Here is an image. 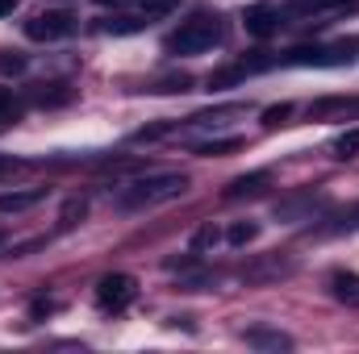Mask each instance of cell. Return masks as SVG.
Segmentation results:
<instances>
[{"mask_svg": "<svg viewBox=\"0 0 359 354\" xmlns=\"http://www.w3.org/2000/svg\"><path fill=\"white\" fill-rule=\"evenodd\" d=\"M188 192V176L180 171H159V176H138L130 183L117 187V208L126 213H138V208H155V204H168V200H180Z\"/></svg>", "mask_w": 359, "mask_h": 354, "instance_id": "cell-1", "label": "cell"}, {"mask_svg": "<svg viewBox=\"0 0 359 354\" xmlns=\"http://www.w3.org/2000/svg\"><path fill=\"white\" fill-rule=\"evenodd\" d=\"M222 17H213V13H201V17H192V21H184L176 34L168 38V55H205V50H213L217 42H222Z\"/></svg>", "mask_w": 359, "mask_h": 354, "instance_id": "cell-2", "label": "cell"}, {"mask_svg": "<svg viewBox=\"0 0 359 354\" xmlns=\"http://www.w3.org/2000/svg\"><path fill=\"white\" fill-rule=\"evenodd\" d=\"M355 50H359V38L347 34V38H339L330 46H292L284 55V63H292V67H347L355 59Z\"/></svg>", "mask_w": 359, "mask_h": 354, "instance_id": "cell-3", "label": "cell"}, {"mask_svg": "<svg viewBox=\"0 0 359 354\" xmlns=\"http://www.w3.org/2000/svg\"><path fill=\"white\" fill-rule=\"evenodd\" d=\"M288 275H297V259L284 255V250L255 255L251 263H243V271H238L243 283H280V279H288Z\"/></svg>", "mask_w": 359, "mask_h": 354, "instance_id": "cell-4", "label": "cell"}, {"mask_svg": "<svg viewBox=\"0 0 359 354\" xmlns=\"http://www.w3.org/2000/svg\"><path fill=\"white\" fill-rule=\"evenodd\" d=\"M134 296H138V283H134V275H126V271H109V275H100V283H96V304H100L104 313L130 309Z\"/></svg>", "mask_w": 359, "mask_h": 354, "instance_id": "cell-5", "label": "cell"}, {"mask_svg": "<svg viewBox=\"0 0 359 354\" xmlns=\"http://www.w3.org/2000/svg\"><path fill=\"white\" fill-rule=\"evenodd\" d=\"M72 29H76V17H72L67 8H50V13H38V17L25 21V34H29L34 42H59V38H67Z\"/></svg>", "mask_w": 359, "mask_h": 354, "instance_id": "cell-6", "label": "cell"}, {"mask_svg": "<svg viewBox=\"0 0 359 354\" xmlns=\"http://www.w3.org/2000/svg\"><path fill=\"white\" fill-rule=\"evenodd\" d=\"M243 25L251 38H271L280 25H284V8L271 4V0H259V4H247L243 8Z\"/></svg>", "mask_w": 359, "mask_h": 354, "instance_id": "cell-7", "label": "cell"}, {"mask_svg": "<svg viewBox=\"0 0 359 354\" xmlns=\"http://www.w3.org/2000/svg\"><path fill=\"white\" fill-rule=\"evenodd\" d=\"M271 63H276V59H271L268 50H259L255 59H243V63H230V67L213 71V76H209V88H234V84H243L247 76H255V71H268Z\"/></svg>", "mask_w": 359, "mask_h": 354, "instance_id": "cell-8", "label": "cell"}, {"mask_svg": "<svg viewBox=\"0 0 359 354\" xmlns=\"http://www.w3.org/2000/svg\"><path fill=\"white\" fill-rule=\"evenodd\" d=\"M326 208V196L322 192H301V196H288L276 204V217L280 221H313V213Z\"/></svg>", "mask_w": 359, "mask_h": 354, "instance_id": "cell-9", "label": "cell"}, {"mask_svg": "<svg viewBox=\"0 0 359 354\" xmlns=\"http://www.w3.org/2000/svg\"><path fill=\"white\" fill-rule=\"evenodd\" d=\"M243 342L255 346V351H292V338L284 330H271V325H251L243 330Z\"/></svg>", "mask_w": 359, "mask_h": 354, "instance_id": "cell-10", "label": "cell"}, {"mask_svg": "<svg viewBox=\"0 0 359 354\" xmlns=\"http://www.w3.org/2000/svg\"><path fill=\"white\" fill-rule=\"evenodd\" d=\"M271 187V171H251L226 183V200H247V196H264Z\"/></svg>", "mask_w": 359, "mask_h": 354, "instance_id": "cell-11", "label": "cell"}, {"mask_svg": "<svg viewBox=\"0 0 359 354\" xmlns=\"http://www.w3.org/2000/svg\"><path fill=\"white\" fill-rule=\"evenodd\" d=\"M330 296L347 309H359V275L355 271H334L330 275Z\"/></svg>", "mask_w": 359, "mask_h": 354, "instance_id": "cell-12", "label": "cell"}, {"mask_svg": "<svg viewBox=\"0 0 359 354\" xmlns=\"http://www.w3.org/2000/svg\"><path fill=\"white\" fill-rule=\"evenodd\" d=\"M46 200V187H29V192H0V213H25L34 204Z\"/></svg>", "mask_w": 359, "mask_h": 354, "instance_id": "cell-13", "label": "cell"}, {"mask_svg": "<svg viewBox=\"0 0 359 354\" xmlns=\"http://www.w3.org/2000/svg\"><path fill=\"white\" fill-rule=\"evenodd\" d=\"M180 8V0H134V13L142 17V21H163V17H172Z\"/></svg>", "mask_w": 359, "mask_h": 354, "instance_id": "cell-14", "label": "cell"}, {"mask_svg": "<svg viewBox=\"0 0 359 354\" xmlns=\"http://www.w3.org/2000/svg\"><path fill=\"white\" fill-rule=\"evenodd\" d=\"M234 150H243V138H213V142L192 146V155H201V159H222V155H234Z\"/></svg>", "mask_w": 359, "mask_h": 354, "instance_id": "cell-15", "label": "cell"}, {"mask_svg": "<svg viewBox=\"0 0 359 354\" xmlns=\"http://www.w3.org/2000/svg\"><path fill=\"white\" fill-rule=\"evenodd\" d=\"M29 100L34 104H67L72 100V88L67 84H38V88L29 92Z\"/></svg>", "mask_w": 359, "mask_h": 354, "instance_id": "cell-16", "label": "cell"}, {"mask_svg": "<svg viewBox=\"0 0 359 354\" xmlns=\"http://www.w3.org/2000/svg\"><path fill=\"white\" fill-rule=\"evenodd\" d=\"M84 217H88V200H84V196H72V200L63 204V213H59V225H63V229H76Z\"/></svg>", "mask_w": 359, "mask_h": 354, "instance_id": "cell-17", "label": "cell"}, {"mask_svg": "<svg viewBox=\"0 0 359 354\" xmlns=\"http://www.w3.org/2000/svg\"><path fill=\"white\" fill-rule=\"evenodd\" d=\"M142 25H151V21H142L138 13H126V17H109V21H104L109 34H138Z\"/></svg>", "mask_w": 359, "mask_h": 354, "instance_id": "cell-18", "label": "cell"}, {"mask_svg": "<svg viewBox=\"0 0 359 354\" xmlns=\"http://www.w3.org/2000/svg\"><path fill=\"white\" fill-rule=\"evenodd\" d=\"M330 150H334V159H359V129H347V134H339Z\"/></svg>", "mask_w": 359, "mask_h": 354, "instance_id": "cell-19", "label": "cell"}, {"mask_svg": "<svg viewBox=\"0 0 359 354\" xmlns=\"http://www.w3.org/2000/svg\"><path fill=\"white\" fill-rule=\"evenodd\" d=\"M255 234H259L255 221H238V225L226 229V242H230V246H247V242H255Z\"/></svg>", "mask_w": 359, "mask_h": 354, "instance_id": "cell-20", "label": "cell"}, {"mask_svg": "<svg viewBox=\"0 0 359 354\" xmlns=\"http://www.w3.org/2000/svg\"><path fill=\"white\" fill-rule=\"evenodd\" d=\"M192 88V80L188 76H163V80H155L147 92H159V96H168V92H188Z\"/></svg>", "mask_w": 359, "mask_h": 354, "instance_id": "cell-21", "label": "cell"}, {"mask_svg": "<svg viewBox=\"0 0 359 354\" xmlns=\"http://www.w3.org/2000/svg\"><path fill=\"white\" fill-rule=\"evenodd\" d=\"M217 238H222V234H217L213 225H201V229H196V238H192V255H201V250L217 246Z\"/></svg>", "mask_w": 359, "mask_h": 354, "instance_id": "cell-22", "label": "cell"}, {"mask_svg": "<svg viewBox=\"0 0 359 354\" xmlns=\"http://www.w3.org/2000/svg\"><path fill=\"white\" fill-rule=\"evenodd\" d=\"M17 117H21V104L13 100L8 88H0V125H4V121H17Z\"/></svg>", "mask_w": 359, "mask_h": 354, "instance_id": "cell-23", "label": "cell"}, {"mask_svg": "<svg viewBox=\"0 0 359 354\" xmlns=\"http://www.w3.org/2000/svg\"><path fill=\"white\" fill-rule=\"evenodd\" d=\"M288 117H292V104H271V108H264V125H268V129L284 125Z\"/></svg>", "mask_w": 359, "mask_h": 354, "instance_id": "cell-24", "label": "cell"}, {"mask_svg": "<svg viewBox=\"0 0 359 354\" xmlns=\"http://www.w3.org/2000/svg\"><path fill=\"white\" fill-rule=\"evenodd\" d=\"M163 134H172V121H163V125H147V129H138V134H134V142H155V138H163Z\"/></svg>", "mask_w": 359, "mask_h": 354, "instance_id": "cell-25", "label": "cell"}, {"mask_svg": "<svg viewBox=\"0 0 359 354\" xmlns=\"http://www.w3.org/2000/svg\"><path fill=\"white\" fill-rule=\"evenodd\" d=\"M213 283H217L213 275H184L180 279V288H188V292H201V288H213Z\"/></svg>", "mask_w": 359, "mask_h": 354, "instance_id": "cell-26", "label": "cell"}, {"mask_svg": "<svg viewBox=\"0 0 359 354\" xmlns=\"http://www.w3.org/2000/svg\"><path fill=\"white\" fill-rule=\"evenodd\" d=\"M0 71L4 76H21L25 71V59L21 55H0Z\"/></svg>", "mask_w": 359, "mask_h": 354, "instance_id": "cell-27", "label": "cell"}, {"mask_svg": "<svg viewBox=\"0 0 359 354\" xmlns=\"http://www.w3.org/2000/svg\"><path fill=\"white\" fill-rule=\"evenodd\" d=\"M50 313H55V300H46V296H38V300L29 304V317H34V321H42V317H50Z\"/></svg>", "mask_w": 359, "mask_h": 354, "instance_id": "cell-28", "label": "cell"}, {"mask_svg": "<svg viewBox=\"0 0 359 354\" xmlns=\"http://www.w3.org/2000/svg\"><path fill=\"white\" fill-rule=\"evenodd\" d=\"M13 171H21V159H13V155H0V179H8Z\"/></svg>", "mask_w": 359, "mask_h": 354, "instance_id": "cell-29", "label": "cell"}, {"mask_svg": "<svg viewBox=\"0 0 359 354\" xmlns=\"http://www.w3.org/2000/svg\"><path fill=\"white\" fill-rule=\"evenodd\" d=\"M17 4H21V0H0V17H13V13H17Z\"/></svg>", "mask_w": 359, "mask_h": 354, "instance_id": "cell-30", "label": "cell"}, {"mask_svg": "<svg viewBox=\"0 0 359 354\" xmlns=\"http://www.w3.org/2000/svg\"><path fill=\"white\" fill-rule=\"evenodd\" d=\"M96 4H121V0H96Z\"/></svg>", "mask_w": 359, "mask_h": 354, "instance_id": "cell-31", "label": "cell"}, {"mask_svg": "<svg viewBox=\"0 0 359 354\" xmlns=\"http://www.w3.org/2000/svg\"><path fill=\"white\" fill-rule=\"evenodd\" d=\"M313 4H339V0H313Z\"/></svg>", "mask_w": 359, "mask_h": 354, "instance_id": "cell-32", "label": "cell"}]
</instances>
